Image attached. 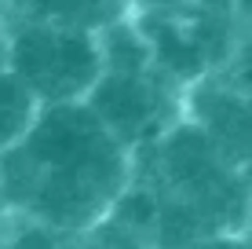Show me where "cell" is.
Returning <instances> with one entry per match:
<instances>
[{
  "label": "cell",
  "mask_w": 252,
  "mask_h": 249,
  "mask_svg": "<svg viewBox=\"0 0 252 249\" xmlns=\"http://www.w3.org/2000/svg\"><path fill=\"white\" fill-rule=\"evenodd\" d=\"M135 173V154L88 103H48L33 128L0 154V213L84 235Z\"/></svg>",
  "instance_id": "obj_1"
},
{
  "label": "cell",
  "mask_w": 252,
  "mask_h": 249,
  "mask_svg": "<svg viewBox=\"0 0 252 249\" xmlns=\"http://www.w3.org/2000/svg\"><path fill=\"white\" fill-rule=\"evenodd\" d=\"M7 70L26 81V88L48 103H81L88 99L102 73L99 33L77 26L33 19V15H7Z\"/></svg>",
  "instance_id": "obj_2"
},
{
  "label": "cell",
  "mask_w": 252,
  "mask_h": 249,
  "mask_svg": "<svg viewBox=\"0 0 252 249\" xmlns=\"http://www.w3.org/2000/svg\"><path fill=\"white\" fill-rule=\"evenodd\" d=\"M92 114L132 154L183 117V88L172 84L158 66L150 70H102L84 99Z\"/></svg>",
  "instance_id": "obj_3"
},
{
  "label": "cell",
  "mask_w": 252,
  "mask_h": 249,
  "mask_svg": "<svg viewBox=\"0 0 252 249\" xmlns=\"http://www.w3.org/2000/svg\"><path fill=\"white\" fill-rule=\"evenodd\" d=\"M19 15L77 26V30H106L128 15H135V0H22Z\"/></svg>",
  "instance_id": "obj_4"
},
{
  "label": "cell",
  "mask_w": 252,
  "mask_h": 249,
  "mask_svg": "<svg viewBox=\"0 0 252 249\" xmlns=\"http://www.w3.org/2000/svg\"><path fill=\"white\" fill-rule=\"evenodd\" d=\"M40 114V99L26 88V81L15 70L0 66V154L11 150L33 128Z\"/></svg>",
  "instance_id": "obj_5"
},
{
  "label": "cell",
  "mask_w": 252,
  "mask_h": 249,
  "mask_svg": "<svg viewBox=\"0 0 252 249\" xmlns=\"http://www.w3.org/2000/svg\"><path fill=\"white\" fill-rule=\"evenodd\" d=\"M223 73H227V81L241 92V96H245V103L252 107V33L241 37V44L230 55V63L223 66Z\"/></svg>",
  "instance_id": "obj_6"
},
{
  "label": "cell",
  "mask_w": 252,
  "mask_h": 249,
  "mask_svg": "<svg viewBox=\"0 0 252 249\" xmlns=\"http://www.w3.org/2000/svg\"><path fill=\"white\" fill-rule=\"evenodd\" d=\"M190 249H252V238L241 231H220V235H208L201 242H194Z\"/></svg>",
  "instance_id": "obj_7"
},
{
  "label": "cell",
  "mask_w": 252,
  "mask_h": 249,
  "mask_svg": "<svg viewBox=\"0 0 252 249\" xmlns=\"http://www.w3.org/2000/svg\"><path fill=\"white\" fill-rule=\"evenodd\" d=\"M234 11H238L241 30H245V33H252V0H234Z\"/></svg>",
  "instance_id": "obj_8"
},
{
  "label": "cell",
  "mask_w": 252,
  "mask_h": 249,
  "mask_svg": "<svg viewBox=\"0 0 252 249\" xmlns=\"http://www.w3.org/2000/svg\"><path fill=\"white\" fill-rule=\"evenodd\" d=\"M22 7V0H0V19H7V15H15Z\"/></svg>",
  "instance_id": "obj_9"
},
{
  "label": "cell",
  "mask_w": 252,
  "mask_h": 249,
  "mask_svg": "<svg viewBox=\"0 0 252 249\" xmlns=\"http://www.w3.org/2000/svg\"><path fill=\"white\" fill-rule=\"evenodd\" d=\"M241 235L252 238V202H249V213H245V224H241Z\"/></svg>",
  "instance_id": "obj_10"
},
{
  "label": "cell",
  "mask_w": 252,
  "mask_h": 249,
  "mask_svg": "<svg viewBox=\"0 0 252 249\" xmlns=\"http://www.w3.org/2000/svg\"><path fill=\"white\" fill-rule=\"evenodd\" d=\"M249 169H252V158H249Z\"/></svg>",
  "instance_id": "obj_11"
},
{
  "label": "cell",
  "mask_w": 252,
  "mask_h": 249,
  "mask_svg": "<svg viewBox=\"0 0 252 249\" xmlns=\"http://www.w3.org/2000/svg\"><path fill=\"white\" fill-rule=\"evenodd\" d=\"M146 249H154V246H146Z\"/></svg>",
  "instance_id": "obj_12"
}]
</instances>
